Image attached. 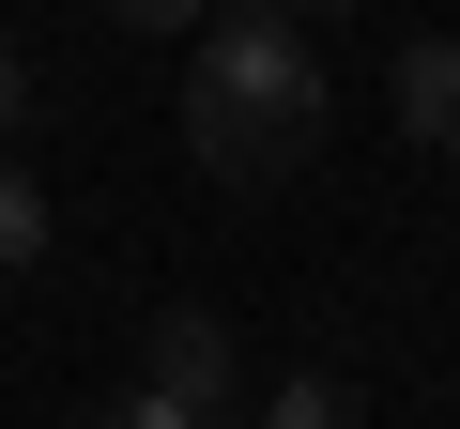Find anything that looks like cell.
<instances>
[{
  "mask_svg": "<svg viewBox=\"0 0 460 429\" xmlns=\"http://www.w3.org/2000/svg\"><path fill=\"white\" fill-rule=\"evenodd\" d=\"M16 108H31V62H16V47H0V138H16Z\"/></svg>",
  "mask_w": 460,
  "mask_h": 429,
  "instance_id": "8",
  "label": "cell"
},
{
  "mask_svg": "<svg viewBox=\"0 0 460 429\" xmlns=\"http://www.w3.org/2000/svg\"><path fill=\"white\" fill-rule=\"evenodd\" d=\"M277 16H292V31H307V16H353V0H277Z\"/></svg>",
  "mask_w": 460,
  "mask_h": 429,
  "instance_id": "9",
  "label": "cell"
},
{
  "mask_svg": "<svg viewBox=\"0 0 460 429\" xmlns=\"http://www.w3.org/2000/svg\"><path fill=\"white\" fill-rule=\"evenodd\" d=\"M108 16H123V31H199L215 0H108Z\"/></svg>",
  "mask_w": 460,
  "mask_h": 429,
  "instance_id": "7",
  "label": "cell"
},
{
  "mask_svg": "<svg viewBox=\"0 0 460 429\" xmlns=\"http://www.w3.org/2000/svg\"><path fill=\"white\" fill-rule=\"evenodd\" d=\"M93 429H215V414H184V398H154V383H123V398H108Z\"/></svg>",
  "mask_w": 460,
  "mask_h": 429,
  "instance_id": "6",
  "label": "cell"
},
{
  "mask_svg": "<svg viewBox=\"0 0 460 429\" xmlns=\"http://www.w3.org/2000/svg\"><path fill=\"white\" fill-rule=\"evenodd\" d=\"M261 429H368V398H353L338 368H292V383L261 398Z\"/></svg>",
  "mask_w": 460,
  "mask_h": 429,
  "instance_id": "4",
  "label": "cell"
},
{
  "mask_svg": "<svg viewBox=\"0 0 460 429\" xmlns=\"http://www.w3.org/2000/svg\"><path fill=\"white\" fill-rule=\"evenodd\" d=\"M31 261H47V184L0 153V276H31Z\"/></svg>",
  "mask_w": 460,
  "mask_h": 429,
  "instance_id": "5",
  "label": "cell"
},
{
  "mask_svg": "<svg viewBox=\"0 0 460 429\" xmlns=\"http://www.w3.org/2000/svg\"><path fill=\"white\" fill-rule=\"evenodd\" d=\"M138 383L230 429V398H246V353H230V322H215V307H154V337H138Z\"/></svg>",
  "mask_w": 460,
  "mask_h": 429,
  "instance_id": "2",
  "label": "cell"
},
{
  "mask_svg": "<svg viewBox=\"0 0 460 429\" xmlns=\"http://www.w3.org/2000/svg\"><path fill=\"white\" fill-rule=\"evenodd\" d=\"M384 92H399V138L460 169V31H414V47L384 62Z\"/></svg>",
  "mask_w": 460,
  "mask_h": 429,
  "instance_id": "3",
  "label": "cell"
},
{
  "mask_svg": "<svg viewBox=\"0 0 460 429\" xmlns=\"http://www.w3.org/2000/svg\"><path fill=\"white\" fill-rule=\"evenodd\" d=\"M184 153L230 199H277L323 153V62H307V31L277 16V0H246V16L199 31V62H184Z\"/></svg>",
  "mask_w": 460,
  "mask_h": 429,
  "instance_id": "1",
  "label": "cell"
}]
</instances>
